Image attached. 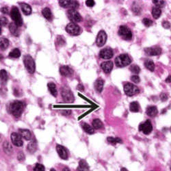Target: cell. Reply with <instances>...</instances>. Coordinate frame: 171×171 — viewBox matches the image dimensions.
Segmentation results:
<instances>
[{"instance_id": "obj_1", "label": "cell", "mask_w": 171, "mask_h": 171, "mask_svg": "<svg viewBox=\"0 0 171 171\" xmlns=\"http://www.w3.org/2000/svg\"><path fill=\"white\" fill-rule=\"evenodd\" d=\"M24 110V105L23 103L20 101H16L12 103L10 105V112L16 118H19L21 116Z\"/></svg>"}, {"instance_id": "obj_2", "label": "cell", "mask_w": 171, "mask_h": 171, "mask_svg": "<svg viewBox=\"0 0 171 171\" xmlns=\"http://www.w3.org/2000/svg\"><path fill=\"white\" fill-rule=\"evenodd\" d=\"M131 63H132V59L126 53L119 55L115 59V64L116 65V67H120V68L128 66Z\"/></svg>"}, {"instance_id": "obj_3", "label": "cell", "mask_w": 171, "mask_h": 171, "mask_svg": "<svg viewBox=\"0 0 171 171\" xmlns=\"http://www.w3.org/2000/svg\"><path fill=\"white\" fill-rule=\"evenodd\" d=\"M11 17L12 19L13 20L14 22L18 27H21L23 25V20L21 18V14L18 9V8L16 6H13L11 8Z\"/></svg>"}, {"instance_id": "obj_4", "label": "cell", "mask_w": 171, "mask_h": 171, "mask_svg": "<svg viewBox=\"0 0 171 171\" xmlns=\"http://www.w3.org/2000/svg\"><path fill=\"white\" fill-rule=\"evenodd\" d=\"M23 62H24V65L26 68L27 71H28L29 73L32 74L35 72L36 66L35 62L32 57L30 56L29 55H25L24 58H23Z\"/></svg>"}, {"instance_id": "obj_5", "label": "cell", "mask_w": 171, "mask_h": 171, "mask_svg": "<svg viewBox=\"0 0 171 171\" xmlns=\"http://www.w3.org/2000/svg\"><path fill=\"white\" fill-rule=\"evenodd\" d=\"M118 35L125 41H130L132 39V32L128 27L121 25L118 29Z\"/></svg>"}, {"instance_id": "obj_6", "label": "cell", "mask_w": 171, "mask_h": 171, "mask_svg": "<svg viewBox=\"0 0 171 171\" xmlns=\"http://www.w3.org/2000/svg\"><path fill=\"white\" fill-rule=\"evenodd\" d=\"M124 92L127 96L132 97L139 93L140 90L136 85L133 84L132 83H127L124 86Z\"/></svg>"}, {"instance_id": "obj_7", "label": "cell", "mask_w": 171, "mask_h": 171, "mask_svg": "<svg viewBox=\"0 0 171 171\" xmlns=\"http://www.w3.org/2000/svg\"><path fill=\"white\" fill-rule=\"evenodd\" d=\"M61 95L64 101L68 103H72L74 101V95L72 91L67 86H63L61 89Z\"/></svg>"}, {"instance_id": "obj_8", "label": "cell", "mask_w": 171, "mask_h": 171, "mask_svg": "<svg viewBox=\"0 0 171 171\" xmlns=\"http://www.w3.org/2000/svg\"><path fill=\"white\" fill-rule=\"evenodd\" d=\"M66 31L68 32L69 34L73 36H77L79 35L81 33V29L80 27L79 26L77 23H69L66 27Z\"/></svg>"}, {"instance_id": "obj_9", "label": "cell", "mask_w": 171, "mask_h": 171, "mask_svg": "<svg viewBox=\"0 0 171 171\" xmlns=\"http://www.w3.org/2000/svg\"><path fill=\"white\" fill-rule=\"evenodd\" d=\"M139 131L142 132L145 135L150 134L153 131L152 123L149 120H147L145 122L141 123L139 125Z\"/></svg>"}, {"instance_id": "obj_10", "label": "cell", "mask_w": 171, "mask_h": 171, "mask_svg": "<svg viewBox=\"0 0 171 171\" xmlns=\"http://www.w3.org/2000/svg\"><path fill=\"white\" fill-rule=\"evenodd\" d=\"M67 15L69 20L72 21V23H77L82 21V17L76 10H69Z\"/></svg>"}, {"instance_id": "obj_11", "label": "cell", "mask_w": 171, "mask_h": 171, "mask_svg": "<svg viewBox=\"0 0 171 171\" xmlns=\"http://www.w3.org/2000/svg\"><path fill=\"white\" fill-rule=\"evenodd\" d=\"M107 41V34L105 32V31L101 30L98 33V35L97 36L96 39V43L97 45L99 47H103L105 45V43H106Z\"/></svg>"}, {"instance_id": "obj_12", "label": "cell", "mask_w": 171, "mask_h": 171, "mask_svg": "<svg viewBox=\"0 0 171 171\" xmlns=\"http://www.w3.org/2000/svg\"><path fill=\"white\" fill-rule=\"evenodd\" d=\"M114 55V52L113 50L110 47H106V48L103 49L99 52V57L102 59L109 60L111 59Z\"/></svg>"}, {"instance_id": "obj_13", "label": "cell", "mask_w": 171, "mask_h": 171, "mask_svg": "<svg viewBox=\"0 0 171 171\" xmlns=\"http://www.w3.org/2000/svg\"><path fill=\"white\" fill-rule=\"evenodd\" d=\"M144 53L150 56L158 55L162 53V49L159 47H147V48L144 49Z\"/></svg>"}, {"instance_id": "obj_14", "label": "cell", "mask_w": 171, "mask_h": 171, "mask_svg": "<svg viewBox=\"0 0 171 171\" xmlns=\"http://www.w3.org/2000/svg\"><path fill=\"white\" fill-rule=\"evenodd\" d=\"M11 140L13 144L16 146H22L23 144V142L22 140V137L17 133H13L11 134Z\"/></svg>"}, {"instance_id": "obj_15", "label": "cell", "mask_w": 171, "mask_h": 171, "mask_svg": "<svg viewBox=\"0 0 171 171\" xmlns=\"http://www.w3.org/2000/svg\"><path fill=\"white\" fill-rule=\"evenodd\" d=\"M56 151L57 153L59 155V156L60 157V158L62 159V160H67V159H68V153H67L66 149H65L63 146L57 144L56 146Z\"/></svg>"}, {"instance_id": "obj_16", "label": "cell", "mask_w": 171, "mask_h": 171, "mask_svg": "<svg viewBox=\"0 0 171 171\" xmlns=\"http://www.w3.org/2000/svg\"><path fill=\"white\" fill-rule=\"evenodd\" d=\"M60 73L62 76L69 77L73 74V70L69 66H62L60 68Z\"/></svg>"}, {"instance_id": "obj_17", "label": "cell", "mask_w": 171, "mask_h": 171, "mask_svg": "<svg viewBox=\"0 0 171 171\" xmlns=\"http://www.w3.org/2000/svg\"><path fill=\"white\" fill-rule=\"evenodd\" d=\"M113 62L112 61H106L104 62H102L101 64V67L102 70L104 71L105 73H109L111 72V71L113 69Z\"/></svg>"}, {"instance_id": "obj_18", "label": "cell", "mask_w": 171, "mask_h": 171, "mask_svg": "<svg viewBox=\"0 0 171 171\" xmlns=\"http://www.w3.org/2000/svg\"><path fill=\"white\" fill-rule=\"evenodd\" d=\"M146 114L150 117H155L157 116V114H158V110L156 106H149L147 108L146 111Z\"/></svg>"}, {"instance_id": "obj_19", "label": "cell", "mask_w": 171, "mask_h": 171, "mask_svg": "<svg viewBox=\"0 0 171 171\" xmlns=\"http://www.w3.org/2000/svg\"><path fill=\"white\" fill-rule=\"evenodd\" d=\"M89 166L87 162L84 160H81L79 162V166L77 167V171H89Z\"/></svg>"}, {"instance_id": "obj_20", "label": "cell", "mask_w": 171, "mask_h": 171, "mask_svg": "<svg viewBox=\"0 0 171 171\" xmlns=\"http://www.w3.org/2000/svg\"><path fill=\"white\" fill-rule=\"evenodd\" d=\"M19 133L21 137L26 140H29L32 138L31 132L28 130H25V129H20Z\"/></svg>"}, {"instance_id": "obj_21", "label": "cell", "mask_w": 171, "mask_h": 171, "mask_svg": "<svg viewBox=\"0 0 171 171\" xmlns=\"http://www.w3.org/2000/svg\"><path fill=\"white\" fill-rule=\"evenodd\" d=\"M18 27L15 23H11L9 25V30L11 33L15 36H19V30L18 29Z\"/></svg>"}, {"instance_id": "obj_22", "label": "cell", "mask_w": 171, "mask_h": 171, "mask_svg": "<svg viewBox=\"0 0 171 171\" xmlns=\"http://www.w3.org/2000/svg\"><path fill=\"white\" fill-rule=\"evenodd\" d=\"M104 86V81L102 79H98L95 83V88L98 93L102 92Z\"/></svg>"}, {"instance_id": "obj_23", "label": "cell", "mask_w": 171, "mask_h": 171, "mask_svg": "<svg viewBox=\"0 0 171 171\" xmlns=\"http://www.w3.org/2000/svg\"><path fill=\"white\" fill-rule=\"evenodd\" d=\"M21 8L23 14L25 15H29L32 13V8L27 4L22 3L21 4Z\"/></svg>"}, {"instance_id": "obj_24", "label": "cell", "mask_w": 171, "mask_h": 171, "mask_svg": "<svg viewBox=\"0 0 171 171\" xmlns=\"http://www.w3.org/2000/svg\"><path fill=\"white\" fill-rule=\"evenodd\" d=\"M47 87H48V89L49 92L51 95H53V97H56L57 95V91L56 88V85L53 82H49L48 84H47Z\"/></svg>"}, {"instance_id": "obj_25", "label": "cell", "mask_w": 171, "mask_h": 171, "mask_svg": "<svg viewBox=\"0 0 171 171\" xmlns=\"http://www.w3.org/2000/svg\"><path fill=\"white\" fill-rule=\"evenodd\" d=\"M81 125V127H82L83 131H84L85 132H86L87 134H94V129H93L90 125L87 124V123H82Z\"/></svg>"}, {"instance_id": "obj_26", "label": "cell", "mask_w": 171, "mask_h": 171, "mask_svg": "<svg viewBox=\"0 0 171 171\" xmlns=\"http://www.w3.org/2000/svg\"><path fill=\"white\" fill-rule=\"evenodd\" d=\"M37 149V143L36 140L32 141L31 142L29 143V144L27 145V150L29 153H34Z\"/></svg>"}, {"instance_id": "obj_27", "label": "cell", "mask_w": 171, "mask_h": 171, "mask_svg": "<svg viewBox=\"0 0 171 171\" xmlns=\"http://www.w3.org/2000/svg\"><path fill=\"white\" fill-rule=\"evenodd\" d=\"M42 15L47 20H51L52 19V13H51V10L49 8H45L42 11Z\"/></svg>"}, {"instance_id": "obj_28", "label": "cell", "mask_w": 171, "mask_h": 171, "mask_svg": "<svg viewBox=\"0 0 171 171\" xmlns=\"http://www.w3.org/2000/svg\"><path fill=\"white\" fill-rule=\"evenodd\" d=\"M144 66L147 69L152 71V72L155 70V64L151 60H146L144 61Z\"/></svg>"}, {"instance_id": "obj_29", "label": "cell", "mask_w": 171, "mask_h": 171, "mask_svg": "<svg viewBox=\"0 0 171 171\" xmlns=\"http://www.w3.org/2000/svg\"><path fill=\"white\" fill-rule=\"evenodd\" d=\"M162 15V11L160 8L153 7L152 8V15L155 19H158Z\"/></svg>"}, {"instance_id": "obj_30", "label": "cell", "mask_w": 171, "mask_h": 171, "mask_svg": "<svg viewBox=\"0 0 171 171\" xmlns=\"http://www.w3.org/2000/svg\"><path fill=\"white\" fill-rule=\"evenodd\" d=\"M130 110L132 112H138L140 110V105L136 101H133L130 105Z\"/></svg>"}, {"instance_id": "obj_31", "label": "cell", "mask_w": 171, "mask_h": 171, "mask_svg": "<svg viewBox=\"0 0 171 171\" xmlns=\"http://www.w3.org/2000/svg\"><path fill=\"white\" fill-rule=\"evenodd\" d=\"M93 127L95 130H99L103 127V123L98 118H95L93 121Z\"/></svg>"}, {"instance_id": "obj_32", "label": "cell", "mask_w": 171, "mask_h": 171, "mask_svg": "<svg viewBox=\"0 0 171 171\" xmlns=\"http://www.w3.org/2000/svg\"><path fill=\"white\" fill-rule=\"evenodd\" d=\"M9 45V41L6 38H1L0 40V47L1 50H5L8 47Z\"/></svg>"}, {"instance_id": "obj_33", "label": "cell", "mask_w": 171, "mask_h": 171, "mask_svg": "<svg viewBox=\"0 0 171 171\" xmlns=\"http://www.w3.org/2000/svg\"><path fill=\"white\" fill-rule=\"evenodd\" d=\"M20 55H21V51L18 48L14 49L9 53V57L12 58H18L20 57Z\"/></svg>"}, {"instance_id": "obj_34", "label": "cell", "mask_w": 171, "mask_h": 171, "mask_svg": "<svg viewBox=\"0 0 171 171\" xmlns=\"http://www.w3.org/2000/svg\"><path fill=\"white\" fill-rule=\"evenodd\" d=\"M107 140L109 143L112 144H116L117 143H122L123 141L119 138H114V137H108Z\"/></svg>"}, {"instance_id": "obj_35", "label": "cell", "mask_w": 171, "mask_h": 171, "mask_svg": "<svg viewBox=\"0 0 171 171\" xmlns=\"http://www.w3.org/2000/svg\"><path fill=\"white\" fill-rule=\"evenodd\" d=\"M3 146H4V151L8 154H9L12 151V150H13V147H12L11 144H10L8 141H6V142H4Z\"/></svg>"}, {"instance_id": "obj_36", "label": "cell", "mask_w": 171, "mask_h": 171, "mask_svg": "<svg viewBox=\"0 0 171 171\" xmlns=\"http://www.w3.org/2000/svg\"><path fill=\"white\" fill-rule=\"evenodd\" d=\"M0 74H1V83H5L8 80L7 72L5 70H4V69H2V70H1V73H0Z\"/></svg>"}, {"instance_id": "obj_37", "label": "cell", "mask_w": 171, "mask_h": 171, "mask_svg": "<svg viewBox=\"0 0 171 171\" xmlns=\"http://www.w3.org/2000/svg\"><path fill=\"white\" fill-rule=\"evenodd\" d=\"M79 7V3L77 1H70L69 8V10H76Z\"/></svg>"}, {"instance_id": "obj_38", "label": "cell", "mask_w": 171, "mask_h": 171, "mask_svg": "<svg viewBox=\"0 0 171 171\" xmlns=\"http://www.w3.org/2000/svg\"><path fill=\"white\" fill-rule=\"evenodd\" d=\"M130 70L132 71L133 73H135V74H138V73L140 72V68L136 64L132 65V66L130 67Z\"/></svg>"}, {"instance_id": "obj_39", "label": "cell", "mask_w": 171, "mask_h": 171, "mask_svg": "<svg viewBox=\"0 0 171 171\" xmlns=\"http://www.w3.org/2000/svg\"><path fill=\"white\" fill-rule=\"evenodd\" d=\"M132 11L135 15H139L141 12V7L138 4H134V5L132 6Z\"/></svg>"}, {"instance_id": "obj_40", "label": "cell", "mask_w": 171, "mask_h": 171, "mask_svg": "<svg viewBox=\"0 0 171 171\" xmlns=\"http://www.w3.org/2000/svg\"><path fill=\"white\" fill-rule=\"evenodd\" d=\"M34 171H45V166H43V164H36L35 165V166L34 167Z\"/></svg>"}, {"instance_id": "obj_41", "label": "cell", "mask_w": 171, "mask_h": 171, "mask_svg": "<svg viewBox=\"0 0 171 171\" xmlns=\"http://www.w3.org/2000/svg\"><path fill=\"white\" fill-rule=\"evenodd\" d=\"M153 3L156 6V7L158 8H163L165 5V1H160V0H157V1H153Z\"/></svg>"}, {"instance_id": "obj_42", "label": "cell", "mask_w": 171, "mask_h": 171, "mask_svg": "<svg viewBox=\"0 0 171 171\" xmlns=\"http://www.w3.org/2000/svg\"><path fill=\"white\" fill-rule=\"evenodd\" d=\"M142 23L146 27H150L153 25V21L151 19H147V18H144V19H143Z\"/></svg>"}, {"instance_id": "obj_43", "label": "cell", "mask_w": 171, "mask_h": 171, "mask_svg": "<svg viewBox=\"0 0 171 171\" xmlns=\"http://www.w3.org/2000/svg\"><path fill=\"white\" fill-rule=\"evenodd\" d=\"M69 3H70V1H67V0H65V1H59V4L60 5V6L63 8H68Z\"/></svg>"}, {"instance_id": "obj_44", "label": "cell", "mask_w": 171, "mask_h": 171, "mask_svg": "<svg viewBox=\"0 0 171 171\" xmlns=\"http://www.w3.org/2000/svg\"><path fill=\"white\" fill-rule=\"evenodd\" d=\"M56 43H57V44H58L60 45V46H62V45L65 44V41L64 40L63 37L59 36H58L57 37Z\"/></svg>"}, {"instance_id": "obj_45", "label": "cell", "mask_w": 171, "mask_h": 171, "mask_svg": "<svg viewBox=\"0 0 171 171\" xmlns=\"http://www.w3.org/2000/svg\"><path fill=\"white\" fill-rule=\"evenodd\" d=\"M8 19L5 17H1L0 19V23H1V26H6L8 24Z\"/></svg>"}, {"instance_id": "obj_46", "label": "cell", "mask_w": 171, "mask_h": 171, "mask_svg": "<svg viewBox=\"0 0 171 171\" xmlns=\"http://www.w3.org/2000/svg\"><path fill=\"white\" fill-rule=\"evenodd\" d=\"M131 80H132L133 82L136 83H138L140 81V78L139 77V76L138 75H132V77H131Z\"/></svg>"}, {"instance_id": "obj_47", "label": "cell", "mask_w": 171, "mask_h": 171, "mask_svg": "<svg viewBox=\"0 0 171 171\" xmlns=\"http://www.w3.org/2000/svg\"><path fill=\"white\" fill-rule=\"evenodd\" d=\"M86 4L88 7H93L95 5V1L93 0H87L86 1Z\"/></svg>"}, {"instance_id": "obj_48", "label": "cell", "mask_w": 171, "mask_h": 171, "mask_svg": "<svg viewBox=\"0 0 171 171\" xmlns=\"http://www.w3.org/2000/svg\"><path fill=\"white\" fill-rule=\"evenodd\" d=\"M162 26L164 27L165 29H169L170 27V23L167 21H164L162 22Z\"/></svg>"}, {"instance_id": "obj_49", "label": "cell", "mask_w": 171, "mask_h": 171, "mask_svg": "<svg viewBox=\"0 0 171 171\" xmlns=\"http://www.w3.org/2000/svg\"><path fill=\"white\" fill-rule=\"evenodd\" d=\"M17 159H18V160L20 161V162L23 161L25 160L24 154H23V153H19V155H18V156H17Z\"/></svg>"}, {"instance_id": "obj_50", "label": "cell", "mask_w": 171, "mask_h": 171, "mask_svg": "<svg viewBox=\"0 0 171 171\" xmlns=\"http://www.w3.org/2000/svg\"><path fill=\"white\" fill-rule=\"evenodd\" d=\"M1 13H2L3 14H5V15H8V14L10 13L9 8L8 7H3V8H1Z\"/></svg>"}, {"instance_id": "obj_51", "label": "cell", "mask_w": 171, "mask_h": 171, "mask_svg": "<svg viewBox=\"0 0 171 171\" xmlns=\"http://www.w3.org/2000/svg\"><path fill=\"white\" fill-rule=\"evenodd\" d=\"M160 99L162 101H167V99H168V96H167L166 94H165V93H163L160 95Z\"/></svg>"}, {"instance_id": "obj_52", "label": "cell", "mask_w": 171, "mask_h": 171, "mask_svg": "<svg viewBox=\"0 0 171 171\" xmlns=\"http://www.w3.org/2000/svg\"><path fill=\"white\" fill-rule=\"evenodd\" d=\"M77 90H79V91H83V90H84L83 86L82 84H81V83H79V84L77 85Z\"/></svg>"}, {"instance_id": "obj_53", "label": "cell", "mask_w": 171, "mask_h": 171, "mask_svg": "<svg viewBox=\"0 0 171 171\" xmlns=\"http://www.w3.org/2000/svg\"><path fill=\"white\" fill-rule=\"evenodd\" d=\"M165 81H166V82H167V83L171 82V75H169V76L167 77Z\"/></svg>"}, {"instance_id": "obj_54", "label": "cell", "mask_w": 171, "mask_h": 171, "mask_svg": "<svg viewBox=\"0 0 171 171\" xmlns=\"http://www.w3.org/2000/svg\"><path fill=\"white\" fill-rule=\"evenodd\" d=\"M62 171H71V170H69V168H67V167H65V168H64L62 169Z\"/></svg>"}, {"instance_id": "obj_55", "label": "cell", "mask_w": 171, "mask_h": 171, "mask_svg": "<svg viewBox=\"0 0 171 171\" xmlns=\"http://www.w3.org/2000/svg\"><path fill=\"white\" fill-rule=\"evenodd\" d=\"M121 171H128V170L125 168H122L121 169Z\"/></svg>"}, {"instance_id": "obj_56", "label": "cell", "mask_w": 171, "mask_h": 171, "mask_svg": "<svg viewBox=\"0 0 171 171\" xmlns=\"http://www.w3.org/2000/svg\"><path fill=\"white\" fill-rule=\"evenodd\" d=\"M50 171H56V170H55L54 168H51V170H50Z\"/></svg>"}, {"instance_id": "obj_57", "label": "cell", "mask_w": 171, "mask_h": 171, "mask_svg": "<svg viewBox=\"0 0 171 171\" xmlns=\"http://www.w3.org/2000/svg\"><path fill=\"white\" fill-rule=\"evenodd\" d=\"M170 132H171V127H170Z\"/></svg>"}, {"instance_id": "obj_58", "label": "cell", "mask_w": 171, "mask_h": 171, "mask_svg": "<svg viewBox=\"0 0 171 171\" xmlns=\"http://www.w3.org/2000/svg\"><path fill=\"white\" fill-rule=\"evenodd\" d=\"M170 170H171V167H170Z\"/></svg>"}]
</instances>
